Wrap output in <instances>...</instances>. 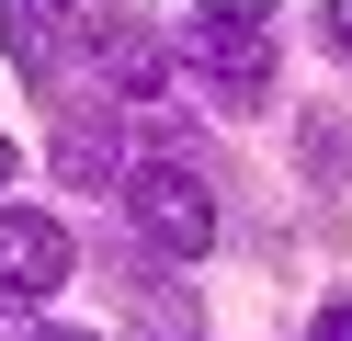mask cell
<instances>
[{"instance_id": "obj_1", "label": "cell", "mask_w": 352, "mask_h": 341, "mask_svg": "<svg viewBox=\"0 0 352 341\" xmlns=\"http://www.w3.org/2000/svg\"><path fill=\"white\" fill-rule=\"evenodd\" d=\"M125 216H137L148 250H170V262H193V250L216 239V194H205V171H182V159H148V171L125 182Z\"/></svg>"}, {"instance_id": "obj_2", "label": "cell", "mask_w": 352, "mask_h": 341, "mask_svg": "<svg viewBox=\"0 0 352 341\" xmlns=\"http://www.w3.org/2000/svg\"><path fill=\"white\" fill-rule=\"evenodd\" d=\"M193 68L228 103H261V80H273V12H193Z\"/></svg>"}, {"instance_id": "obj_3", "label": "cell", "mask_w": 352, "mask_h": 341, "mask_svg": "<svg viewBox=\"0 0 352 341\" xmlns=\"http://www.w3.org/2000/svg\"><path fill=\"white\" fill-rule=\"evenodd\" d=\"M69 285V227L34 205H0V296H57Z\"/></svg>"}, {"instance_id": "obj_4", "label": "cell", "mask_w": 352, "mask_h": 341, "mask_svg": "<svg viewBox=\"0 0 352 341\" xmlns=\"http://www.w3.org/2000/svg\"><path fill=\"white\" fill-rule=\"evenodd\" d=\"M57 171H69V182H114V148H102V125H57Z\"/></svg>"}, {"instance_id": "obj_5", "label": "cell", "mask_w": 352, "mask_h": 341, "mask_svg": "<svg viewBox=\"0 0 352 341\" xmlns=\"http://www.w3.org/2000/svg\"><path fill=\"white\" fill-rule=\"evenodd\" d=\"M307 341H352V296H341V307H318V330H307Z\"/></svg>"}, {"instance_id": "obj_6", "label": "cell", "mask_w": 352, "mask_h": 341, "mask_svg": "<svg viewBox=\"0 0 352 341\" xmlns=\"http://www.w3.org/2000/svg\"><path fill=\"white\" fill-rule=\"evenodd\" d=\"M329 34H341V57H352V0H329Z\"/></svg>"}, {"instance_id": "obj_7", "label": "cell", "mask_w": 352, "mask_h": 341, "mask_svg": "<svg viewBox=\"0 0 352 341\" xmlns=\"http://www.w3.org/2000/svg\"><path fill=\"white\" fill-rule=\"evenodd\" d=\"M34 341H102V330H34Z\"/></svg>"}, {"instance_id": "obj_8", "label": "cell", "mask_w": 352, "mask_h": 341, "mask_svg": "<svg viewBox=\"0 0 352 341\" xmlns=\"http://www.w3.org/2000/svg\"><path fill=\"white\" fill-rule=\"evenodd\" d=\"M0 182H12V136H0Z\"/></svg>"}]
</instances>
